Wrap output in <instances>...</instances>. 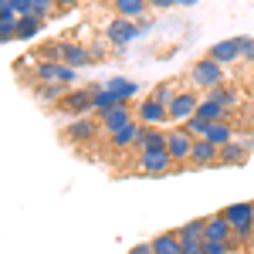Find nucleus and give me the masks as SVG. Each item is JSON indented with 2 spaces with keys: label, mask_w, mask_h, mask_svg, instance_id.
<instances>
[{
  "label": "nucleus",
  "mask_w": 254,
  "mask_h": 254,
  "mask_svg": "<svg viewBox=\"0 0 254 254\" xmlns=\"http://www.w3.org/2000/svg\"><path fill=\"white\" fill-rule=\"evenodd\" d=\"M193 142L196 139L183 129V126H173V129H166V153L170 159L176 163V170H183V166H190V153H193Z\"/></svg>",
  "instance_id": "nucleus-1"
},
{
  "label": "nucleus",
  "mask_w": 254,
  "mask_h": 254,
  "mask_svg": "<svg viewBox=\"0 0 254 254\" xmlns=\"http://www.w3.org/2000/svg\"><path fill=\"white\" fill-rule=\"evenodd\" d=\"M190 81H193L200 92H210L214 85H224V64H217L210 55L190 64Z\"/></svg>",
  "instance_id": "nucleus-2"
},
{
  "label": "nucleus",
  "mask_w": 254,
  "mask_h": 254,
  "mask_svg": "<svg viewBox=\"0 0 254 254\" xmlns=\"http://www.w3.org/2000/svg\"><path fill=\"white\" fill-rule=\"evenodd\" d=\"M61 112L68 116H85L95 109V85H81V88H68V95L58 102Z\"/></svg>",
  "instance_id": "nucleus-3"
},
{
  "label": "nucleus",
  "mask_w": 254,
  "mask_h": 254,
  "mask_svg": "<svg viewBox=\"0 0 254 254\" xmlns=\"http://www.w3.org/2000/svg\"><path fill=\"white\" fill-rule=\"evenodd\" d=\"M139 38V24L136 20H126V17H109V24H105V41L116 48V51H122V48H129L132 41Z\"/></svg>",
  "instance_id": "nucleus-4"
},
{
  "label": "nucleus",
  "mask_w": 254,
  "mask_h": 254,
  "mask_svg": "<svg viewBox=\"0 0 254 254\" xmlns=\"http://www.w3.org/2000/svg\"><path fill=\"white\" fill-rule=\"evenodd\" d=\"M139 170H142V176H170L176 163L170 159L166 149H153V153H139Z\"/></svg>",
  "instance_id": "nucleus-5"
},
{
  "label": "nucleus",
  "mask_w": 254,
  "mask_h": 254,
  "mask_svg": "<svg viewBox=\"0 0 254 254\" xmlns=\"http://www.w3.org/2000/svg\"><path fill=\"white\" fill-rule=\"evenodd\" d=\"M196 105H200V95H196V92H180V95L170 102V109H166V112H170V122H173V126H183L187 119L196 116Z\"/></svg>",
  "instance_id": "nucleus-6"
},
{
  "label": "nucleus",
  "mask_w": 254,
  "mask_h": 254,
  "mask_svg": "<svg viewBox=\"0 0 254 254\" xmlns=\"http://www.w3.org/2000/svg\"><path fill=\"white\" fill-rule=\"evenodd\" d=\"M98 129H102V126H98L95 119H75V122H68V126L61 129V139L81 146V142H92V139L98 136Z\"/></svg>",
  "instance_id": "nucleus-7"
},
{
  "label": "nucleus",
  "mask_w": 254,
  "mask_h": 254,
  "mask_svg": "<svg viewBox=\"0 0 254 254\" xmlns=\"http://www.w3.org/2000/svg\"><path fill=\"white\" fill-rule=\"evenodd\" d=\"M136 122L139 126H163V122H170V112H166V105L163 102H156V98L149 95V98H142L136 105Z\"/></svg>",
  "instance_id": "nucleus-8"
},
{
  "label": "nucleus",
  "mask_w": 254,
  "mask_h": 254,
  "mask_svg": "<svg viewBox=\"0 0 254 254\" xmlns=\"http://www.w3.org/2000/svg\"><path fill=\"white\" fill-rule=\"evenodd\" d=\"M132 119H136V116L129 112V105H112L109 112H102V116H98V126H102V132H105V136H112V132L122 129V126H129Z\"/></svg>",
  "instance_id": "nucleus-9"
},
{
  "label": "nucleus",
  "mask_w": 254,
  "mask_h": 254,
  "mask_svg": "<svg viewBox=\"0 0 254 254\" xmlns=\"http://www.w3.org/2000/svg\"><path fill=\"white\" fill-rule=\"evenodd\" d=\"M248 156H251V142L234 139V142L220 146V159H217V166H241V163H248Z\"/></svg>",
  "instance_id": "nucleus-10"
},
{
  "label": "nucleus",
  "mask_w": 254,
  "mask_h": 254,
  "mask_svg": "<svg viewBox=\"0 0 254 254\" xmlns=\"http://www.w3.org/2000/svg\"><path fill=\"white\" fill-rule=\"evenodd\" d=\"M234 237V224L224 217V210L207 217V231H203V241H231Z\"/></svg>",
  "instance_id": "nucleus-11"
},
{
  "label": "nucleus",
  "mask_w": 254,
  "mask_h": 254,
  "mask_svg": "<svg viewBox=\"0 0 254 254\" xmlns=\"http://www.w3.org/2000/svg\"><path fill=\"white\" fill-rule=\"evenodd\" d=\"M217 159H220V146L207 142V139H196V142H193V153H190V166L203 170V166H217Z\"/></svg>",
  "instance_id": "nucleus-12"
},
{
  "label": "nucleus",
  "mask_w": 254,
  "mask_h": 254,
  "mask_svg": "<svg viewBox=\"0 0 254 254\" xmlns=\"http://www.w3.org/2000/svg\"><path fill=\"white\" fill-rule=\"evenodd\" d=\"M136 149L139 153H153V149H166V129L159 126H142L136 139Z\"/></svg>",
  "instance_id": "nucleus-13"
},
{
  "label": "nucleus",
  "mask_w": 254,
  "mask_h": 254,
  "mask_svg": "<svg viewBox=\"0 0 254 254\" xmlns=\"http://www.w3.org/2000/svg\"><path fill=\"white\" fill-rule=\"evenodd\" d=\"M61 64H71V68H88L92 64V55L85 44H75V41H64L61 44Z\"/></svg>",
  "instance_id": "nucleus-14"
},
{
  "label": "nucleus",
  "mask_w": 254,
  "mask_h": 254,
  "mask_svg": "<svg viewBox=\"0 0 254 254\" xmlns=\"http://www.w3.org/2000/svg\"><path fill=\"white\" fill-rule=\"evenodd\" d=\"M112 10L116 17H126V20H142L149 14V0H112Z\"/></svg>",
  "instance_id": "nucleus-15"
},
{
  "label": "nucleus",
  "mask_w": 254,
  "mask_h": 254,
  "mask_svg": "<svg viewBox=\"0 0 254 254\" xmlns=\"http://www.w3.org/2000/svg\"><path fill=\"white\" fill-rule=\"evenodd\" d=\"M210 58L217 64H234L241 58V38H227V41H217L214 48H210Z\"/></svg>",
  "instance_id": "nucleus-16"
},
{
  "label": "nucleus",
  "mask_w": 254,
  "mask_h": 254,
  "mask_svg": "<svg viewBox=\"0 0 254 254\" xmlns=\"http://www.w3.org/2000/svg\"><path fill=\"white\" fill-rule=\"evenodd\" d=\"M207 142H214V146H227V142H234L237 132H234V122L231 119H220V122H210L207 126Z\"/></svg>",
  "instance_id": "nucleus-17"
},
{
  "label": "nucleus",
  "mask_w": 254,
  "mask_h": 254,
  "mask_svg": "<svg viewBox=\"0 0 254 254\" xmlns=\"http://www.w3.org/2000/svg\"><path fill=\"white\" fill-rule=\"evenodd\" d=\"M224 217H227L234 227L254 224V203L251 200H237V203H231V207H224Z\"/></svg>",
  "instance_id": "nucleus-18"
},
{
  "label": "nucleus",
  "mask_w": 254,
  "mask_h": 254,
  "mask_svg": "<svg viewBox=\"0 0 254 254\" xmlns=\"http://www.w3.org/2000/svg\"><path fill=\"white\" fill-rule=\"evenodd\" d=\"M149 244H153V254H183V241H180L176 231H163Z\"/></svg>",
  "instance_id": "nucleus-19"
},
{
  "label": "nucleus",
  "mask_w": 254,
  "mask_h": 254,
  "mask_svg": "<svg viewBox=\"0 0 254 254\" xmlns=\"http://www.w3.org/2000/svg\"><path fill=\"white\" fill-rule=\"evenodd\" d=\"M139 129H142V126H139L136 119H132L129 126H122L119 132H112V136H109L112 149H132V146H136V139H139Z\"/></svg>",
  "instance_id": "nucleus-20"
},
{
  "label": "nucleus",
  "mask_w": 254,
  "mask_h": 254,
  "mask_svg": "<svg viewBox=\"0 0 254 254\" xmlns=\"http://www.w3.org/2000/svg\"><path fill=\"white\" fill-rule=\"evenodd\" d=\"M196 116L207 119V122H220V119H231V112H227L220 102H214V98L203 95V98H200V105H196ZM231 122H234V119H231Z\"/></svg>",
  "instance_id": "nucleus-21"
},
{
  "label": "nucleus",
  "mask_w": 254,
  "mask_h": 254,
  "mask_svg": "<svg viewBox=\"0 0 254 254\" xmlns=\"http://www.w3.org/2000/svg\"><path fill=\"white\" fill-rule=\"evenodd\" d=\"M105 88H109V92L116 95L119 105H129V98H132V95L139 92V85H136L132 78H112L109 85H105Z\"/></svg>",
  "instance_id": "nucleus-22"
},
{
  "label": "nucleus",
  "mask_w": 254,
  "mask_h": 254,
  "mask_svg": "<svg viewBox=\"0 0 254 254\" xmlns=\"http://www.w3.org/2000/svg\"><path fill=\"white\" fill-rule=\"evenodd\" d=\"M207 98H214V102H220V105H224L227 112L241 105V92H237V88H231V85H214V88L207 92Z\"/></svg>",
  "instance_id": "nucleus-23"
},
{
  "label": "nucleus",
  "mask_w": 254,
  "mask_h": 254,
  "mask_svg": "<svg viewBox=\"0 0 254 254\" xmlns=\"http://www.w3.org/2000/svg\"><path fill=\"white\" fill-rule=\"evenodd\" d=\"M34 92H38V98H41V102H48V105H58L61 98L68 95V88H64L61 81H38Z\"/></svg>",
  "instance_id": "nucleus-24"
},
{
  "label": "nucleus",
  "mask_w": 254,
  "mask_h": 254,
  "mask_svg": "<svg viewBox=\"0 0 254 254\" xmlns=\"http://www.w3.org/2000/svg\"><path fill=\"white\" fill-rule=\"evenodd\" d=\"M14 38H17V14L10 10V3H3L0 7V44Z\"/></svg>",
  "instance_id": "nucleus-25"
},
{
  "label": "nucleus",
  "mask_w": 254,
  "mask_h": 254,
  "mask_svg": "<svg viewBox=\"0 0 254 254\" xmlns=\"http://www.w3.org/2000/svg\"><path fill=\"white\" fill-rule=\"evenodd\" d=\"M203 231H207V217H193L183 227H176L180 241H203Z\"/></svg>",
  "instance_id": "nucleus-26"
},
{
  "label": "nucleus",
  "mask_w": 254,
  "mask_h": 254,
  "mask_svg": "<svg viewBox=\"0 0 254 254\" xmlns=\"http://www.w3.org/2000/svg\"><path fill=\"white\" fill-rule=\"evenodd\" d=\"M180 92H183V85H180V78H166V81H159V85H156V92H153V98H156V102H163V105L170 109V102H173V98L180 95Z\"/></svg>",
  "instance_id": "nucleus-27"
},
{
  "label": "nucleus",
  "mask_w": 254,
  "mask_h": 254,
  "mask_svg": "<svg viewBox=\"0 0 254 254\" xmlns=\"http://www.w3.org/2000/svg\"><path fill=\"white\" fill-rule=\"evenodd\" d=\"M41 27H44V20L41 17H17V38H38Z\"/></svg>",
  "instance_id": "nucleus-28"
},
{
  "label": "nucleus",
  "mask_w": 254,
  "mask_h": 254,
  "mask_svg": "<svg viewBox=\"0 0 254 254\" xmlns=\"http://www.w3.org/2000/svg\"><path fill=\"white\" fill-rule=\"evenodd\" d=\"M112 105H119V102H116V95H112L109 88L95 85V109H92V112H95V116H102V112H109Z\"/></svg>",
  "instance_id": "nucleus-29"
},
{
  "label": "nucleus",
  "mask_w": 254,
  "mask_h": 254,
  "mask_svg": "<svg viewBox=\"0 0 254 254\" xmlns=\"http://www.w3.org/2000/svg\"><path fill=\"white\" fill-rule=\"evenodd\" d=\"M58 71H61V61H41L34 68L38 81H58Z\"/></svg>",
  "instance_id": "nucleus-30"
},
{
  "label": "nucleus",
  "mask_w": 254,
  "mask_h": 254,
  "mask_svg": "<svg viewBox=\"0 0 254 254\" xmlns=\"http://www.w3.org/2000/svg\"><path fill=\"white\" fill-rule=\"evenodd\" d=\"M207 126H210V122H207V119H200V116H193V119H187V122H183V129H187L193 139L207 136Z\"/></svg>",
  "instance_id": "nucleus-31"
},
{
  "label": "nucleus",
  "mask_w": 254,
  "mask_h": 254,
  "mask_svg": "<svg viewBox=\"0 0 254 254\" xmlns=\"http://www.w3.org/2000/svg\"><path fill=\"white\" fill-rule=\"evenodd\" d=\"M17 17H34V0H7Z\"/></svg>",
  "instance_id": "nucleus-32"
},
{
  "label": "nucleus",
  "mask_w": 254,
  "mask_h": 254,
  "mask_svg": "<svg viewBox=\"0 0 254 254\" xmlns=\"http://www.w3.org/2000/svg\"><path fill=\"white\" fill-rule=\"evenodd\" d=\"M48 14H58V0H34V17H48Z\"/></svg>",
  "instance_id": "nucleus-33"
},
{
  "label": "nucleus",
  "mask_w": 254,
  "mask_h": 254,
  "mask_svg": "<svg viewBox=\"0 0 254 254\" xmlns=\"http://www.w3.org/2000/svg\"><path fill=\"white\" fill-rule=\"evenodd\" d=\"M241 61L254 64V38H241Z\"/></svg>",
  "instance_id": "nucleus-34"
},
{
  "label": "nucleus",
  "mask_w": 254,
  "mask_h": 254,
  "mask_svg": "<svg viewBox=\"0 0 254 254\" xmlns=\"http://www.w3.org/2000/svg\"><path fill=\"white\" fill-rule=\"evenodd\" d=\"M75 71H78V68H71V64H61V71H58V81L64 85V88H71V85H75Z\"/></svg>",
  "instance_id": "nucleus-35"
},
{
  "label": "nucleus",
  "mask_w": 254,
  "mask_h": 254,
  "mask_svg": "<svg viewBox=\"0 0 254 254\" xmlns=\"http://www.w3.org/2000/svg\"><path fill=\"white\" fill-rule=\"evenodd\" d=\"M183 254H203V241H183Z\"/></svg>",
  "instance_id": "nucleus-36"
},
{
  "label": "nucleus",
  "mask_w": 254,
  "mask_h": 254,
  "mask_svg": "<svg viewBox=\"0 0 254 254\" xmlns=\"http://www.w3.org/2000/svg\"><path fill=\"white\" fill-rule=\"evenodd\" d=\"M176 0H149V10H173Z\"/></svg>",
  "instance_id": "nucleus-37"
},
{
  "label": "nucleus",
  "mask_w": 254,
  "mask_h": 254,
  "mask_svg": "<svg viewBox=\"0 0 254 254\" xmlns=\"http://www.w3.org/2000/svg\"><path fill=\"white\" fill-rule=\"evenodd\" d=\"M129 254H153V244L146 241V244H136V248H129Z\"/></svg>",
  "instance_id": "nucleus-38"
},
{
  "label": "nucleus",
  "mask_w": 254,
  "mask_h": 254,
  "mask_svg": "<svg viewBox=\"0 0 254 254\" xmlns=\"http://www.w3.org/2000/svg\"><path fill=\"white\" fill-rule=\"evenodd\" d=\"M81 0H58V14H64V10H71V7H78Z\"/></svg>",
  "instance_id": "nucleus-39"
},
{
  "label": "nucleus",
  "mask_w": 254,
  "mask_h": 254,
  "mask_svg": "<svg viewBox=\"0 0 254 254\" xmlns=\"http://www.w3.org/2000/svg\"><path fill=\"white\" fill-rule=\"evenodd\" d=\"M200 0H176V7H196Z\"/></svg>",
  "instance_id": "nucleus-40"
},
{
  "label": "nucleus",
  "mask_w": 254,
  "mask_h": 254,
  "mask_svg": "<svg viewBox=\"0 0 254 254\" xmlns=\"http://www.w3.org/2000/svg\"><path fill=\"white\" fill-rule=\"evenodd\" d=\"M244 254H254V237L248 241V244H244Z\"/></svg>",
  "instance_id": "nucleus-41"
},
{
  "label": "nucleus",
  "mask_w": 254,
  "mask_h": 254,
  "mask_svg": "<svg viewBox=\"0 0 254 254\" xmlns=\"http://www.w3.org/2000/svg\"><path fill=\"white\" fill-rule=\"evenodd\" d=\"M227 254H244V251H227Z\"/></svg>",
  "instance_id": "nucleus-42"
},
{
  "label": "nucleus",
  "mask_w": 254,
  "mask_h": 254,
  "mask_svg": "<svg viewBox=\"0 0 254 254\" xmlns=\"http://www.w3.org/2000/svg\"><path fill=\"white\" fill-rule=\"evenodd\" d=\"M3 3H7V0H0V7H3Z\"/></svg>",
  "instance_id": "nucleus-43"
}]
</instances>
